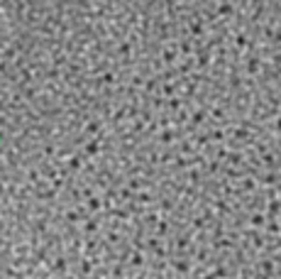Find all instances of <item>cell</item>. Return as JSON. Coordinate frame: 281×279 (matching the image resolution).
I'll return each instance as SVG.
<instances>
[{
    "label": "cell",
    "instance_id": "obj_1",
    "mask_svg": "<svg viewBox=\"0 0 281 279\" xmlns=\"http://www.w3.org/2000/svg\"><path fill=\"white\" fill-rule=\"evenodd\" d=\"M98 149H100L98 142H88L86 144V154H98Z\"/></svg>",
    "mask_w": 281,
    "mask_h": 279
},
{
    "label": "cell",
    "instance_id": "obj_2",
    "mask_svg": "<svg viewBox=\"0 0 281 279\" xmlns=\"http://www.w3.org/2000/svg\"><path fill=\"white\" fill-rule=\"evenodd\" d=\"M88 208H91V211H98V208H100V201H98V198H91V201H88Z\"/></svg>",
    "mask_w": 281,
    "mask_h": 279
},
{
    "label": "cell",
    "instance_id": "obj_3",
    "mask_svg": "<svg viewBox=\"0 0 281 279\" xmlns=\"http://www.w3.org/2000/svg\"><path fill=\"white\" fill-rule=\"evenodd\" d=\"M164 61H174V54H171V52H164Z\"/></svg>",
    "mask_w": 281,
    "mask_h": 279
},
{
    "label": "cell",
    "instance_id": "obj_4",
    "mask_svg": "<svg viewBox=\"0 0 281 279\" xmlns=\"http://www.w3.org/2000/svg\"><path fill=\"white\" fill-rule=\"evenodd\" d=\"M88 132H98V123H91V125H88Z\"/></svg>",
    "mask_w": 281,
    "mask_h": 279
}]
</instances>
